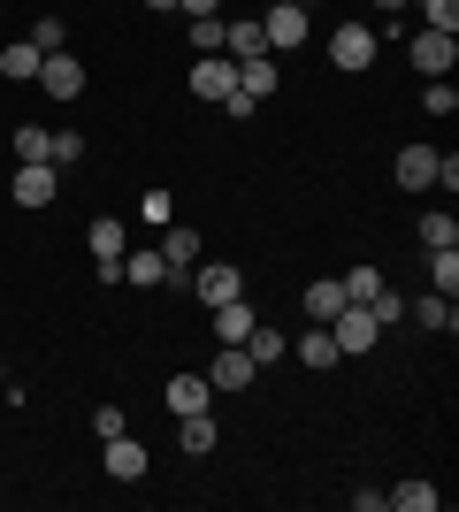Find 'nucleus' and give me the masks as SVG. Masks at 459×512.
Segmentation results:
<instances>
[{"mask_svg":"<svg viewBox=\"0 0 459 512\" xmlns=\"http://www.w3.org/2000/svg\"><path fill=\"white\" fill-rule=\"evenodd\" d=\"M383 62V39H375V23H337L329 31V69H345V77H360V69Z\"/></svg>","mask_w":459,"mask_h":512,"instance_id":"1","label":"nucleus"},{"mask_svg":"<svg viewBox=\"0 0 459 512\" xmlns=\"http://www.w3.org/2000/svg\"><path fill=\"white\" fill-rule=\"evenodd\" d=\"M322 329H329V337H337V352H345V360H360V352H375V337H383V321H375L368 306H352V299L337 306V314H329Z\"/></svg>","mask_w":459,"mask_h":512,"instance_id":"2","label":"nucleus"},{"mask_svg":"<svg viewBox=\"0 0 459 512\" xmlns=\"http://www.w3.org/2000/svg\"><path fill=\"white\" fill-rule=\"evenodd\" d=\"M406 62H414L421 77H452V62H459V31H429V23H421L414 39H406Z\"/></svg>","mask_w":459,"mask_h":512,"instance_id":"3","label":"nucleus"},{"mask_svg":"<svg viewBox=\"0 0 459 512\" xmlns=\"http://www.w3.org/2000/svg\"><path fill=\"white\" fill-rule=\"evenodd\" d=\"M306 31H314L306 0H276V8L261 16V39H268V54H291V46H306Z\"/></svg>","mask_w":459,"mask_h":512,"instance_id":"4","label":"nucleus"},{"mask_svg":"<svg viewBox=\"0 0 459 512\" xmlns=\"http://www.w3.org/2000/svg\"><path fill=\"white\" fill-rule=\"evenodd\" d=\"M31 85H39L46 100H77V92H85V62L62 46V54H46V62H39V77H31Z\"/></svg>","mask_w":459,"mask_h":512,"instance_id":"5","label":"nucleus"},{"mask_svg":"<svg viewBox=\"0 0 459 512\" xmlns=\"http://www.w3.org/2000/svg\"><path fill=\"white\" fill-rule=\"evenodd\" d=\"M16 207H54V192H62V169L54 161H16Z\"/></svg>","mask_w":459,"mask_h":512,"instance_id":"6","label":"nucleus"},{"mask_svg":"<svg viewBox=\"0 0 459 512\" xmlns=\"http://www.w3.org/2000/svg\"><path fill=\"white\" fill-rule=\"evenodd\" d=\"M230 92H238V62H230V54H199L192 62V100H230Z\"/></svg>","mask_w":459,"mask_h":512,"instance_id":"7","label":"nucleus"},{"mask_svg":"<svg viewBox=\"0 0 459 512\" xmlns=\"http://www.w3.org/2000/svg\"><path fill=\"white\" fill-rule=\"evenodd\" d=\"M253 375H261V367H253L245 344H222L215 360H207V383H215V390H253Z\"/></svg>","mask_w":459,"mask_h":512,"instance_id":"8","label":"nucleus"},{"mask_svg":"<svg viewBox=\"0 0 459 512\" xmlns=\"http://www.w3.org/2000/svg\"><path fill=\"white\" fill-rule=\"evenodd\" d=\"M169 413L184 421V413H207V398H215V383H207V367H184V375H169Z\"/></svg>","mask_w":459,"mask_h":512,"instance_id":"9","label":"nucleus"},{"mask_svg":"<svg viewBox=\"0 0 459 512\" xmlns=\"http://www.w3.org/2000/svg\"><path fill=\"white\" fill-rule=\"evenodd\" d=\"M192 291H199V306H230V299L245 291V276L230 268V260H207V268L192 276Z\"/></svg>","mask_w":459,"mask_h":512,"instance_id":"10","label":"nucleus"},{"mask_svg":"<svg viewBox=\"0 0 459 512\" xmlns=\"http://www.w3.org/2000/svg\"><path fill=\"white\" fill-rule=\"evenodd\" d=\"M85 253L100 260V268H115V260L131 253V230H123L115 214H100V222H92V230H85Z\"/></svg>","mask_w":459,"mask_h":512,"instance_id":"11","label":"nucleus"},{"mask_svg":"<svg viewBox=\"0 0 459 512\" xmlns=\"http://www.w3.org/2000/svg\"><path fill=\"white\" fill-rule=\"evenodd\" d=\"M161 260H169V283H184V276H192V260H199V230L169 222V230H161Z\"/></svg>","mask_w":459,"mask_h":512,"instance_id":"12","label":"nucleus"},{"mask_svg":"<svg viewBox=\"0 0 459 512\" xmlns=\"http://www.w3.org/2000/svg\"><path fill=\"white\" fill-rule=\"evenodd\" d=\"M398 184L406 192H437V146H398Z\"/></svg>","mask_w":459,"mask_h":512,"instance_id":"13","label":"nucleus"},{"mask_svg":"<svg viewBox=\"0 0 459 512\" xmlns=\"http://www.w3.org/2000/svg\"><path fill=\"white\" fill-rule=\"evenodd\" d=\"M146 467H153V459H146V444H138L131 428H123V436H108V474H115V482H138Z\"/></svg>","mask_w":459,"mask_h":512,"instance_id":"14","label":"nucleus"},{"mask_svg":"<svg viewBox=\"0 0 459 512\" xmlns=\"http://www.w3.org/2000/svg\"><path fill=\"white\" fill-rule=\"evenodd\" d=\"M215 436H222V428L207 421V413H184V421H176V451H184V459H207Z\"/></svg>","mask_w":459,"mask_h":512,"instance_id":"15","label":"nucleus"},{"mask_svg":"<svg viewBox=\"0 0 459 512\" xmlns=\"http://www.w3.org/2000/svg\"><path fill=\"white\" fill-rule=\"evenodd\" d=\"M123 283H169V260H161V245H138V253H123Z\"/></svg>","mask_w":459,"mask_h":512,"instance_id":"16","label":"nucleus"},{"mask_svg":"<svg viewBox=\"0 0 459 512\" xmlns=\"http://www.w3.org/2000/svg\"><path fill=\"white\" fill-rule=\"evenodd\" d=\"M222 54H230V62H261V54H268L261 23H222Z\"/></svg>","mask_w":459,"mask_h":512,"instance_id":"17","label":"nucleus"},{"mask_svg":"<svg viewBox=\"0 0 459 512\" xmlns=\"http://www.w3.org/2000/svg\"><path fill=\"white\" fill-rule=\"evenodd\" d=\"M253 321H261V314H253V306H245V291H238L230 306H215V337H222V344H245V337H253Z\"/></svg>","mask_w":459,"mask_h":512,"instance_id":"18","label":"nucleus"},{"mask_svg":"<svg viewBox=\"0 0 459 512\" xmlns=\"http://www.w3.org/2000/svg\"><path fill=\"white\" fill-rule=\"evenodd\" d=\"M39 62H46V54H39V46H31V39L0 46V77H8V85H31V77H39Z\"/></svg>","mask_w":459,"mask_h":512,"instance_id":"19","label":"nucleus"},{"mask_svg":"<svg viewBox=\"0 0 459 512\" xmlns=\"http://www.w3.org/2000/svg\"><path fill=\"white\" fill-rule=\"evenodd\" d=\"M306 321H329V314H337V306H345V283H337V276H314V283H306Z\"/></svg>","mask_w":459,"mask_h":512,"instance_id":"20","label":"nucleus"},{"mask_svg":"<svg viewBox=\"0 0 459 512\" xmlns=\"http://www.w3.org/2000/svg\"><path fill=\"white\" fill-rule=\"evenodd\" d=\"M383 505H398V512H437L444 490H437V482H398V490H383Z\"/></svg>","mask_w":459,"mask_h":512,"instance_id":"21","label":"nucleus"},{"mask_svg":"<svg viewBox=\"0 0 459 512\" xmlns=\"http://www.w3.org/2000/svg\"><path fill=\"white\" fill-rule=\"evenodd\" d=\"M414 321H421V329H444V337H452V329H459V306L444 299V291H429V299H414Z\"/></svg>","mask_w":459,"mask_h":512,"instance_id":"22","label":"nucleus"},{"mask_svg":"<svg viewBox=\"0 0 459 512\" xmlns=\"http://www.w3.org/2000/svg\"><path fill=\"white\" fill-rule=\"evenodd\" d=\"M245 352H253V367H268V360H284V352H291V337H284V329H268V321H253Z\"/></svg>","mask_w":459,"mask_h":512,"instance_id":"23","label":"nucleus"},{"mask_svg":"<svg viewBox=\"0 0 459 512\" xmlns=\"http://www.w3.org/2000/svg\"><path fill=\"white\" fill-rule=\"evenodd\" d=\"M299 360H306V367H337V360H345V352H337V337H329L322 321H314V329H306V337H299Z\"/></svg>","mask_w":459,"mask_h":512,"instance_id":"24","label":"nucleus"},{"mask_svg":"<svg viewBox=\"0 0 459 512\" xmlns=\"http://www.w3.org/2000/svg\"><path fill=\"white\" fill-rule=\"evenodd\" d=\"M238 92L245 100H268V92H276V62H268V54L261 62H238Z\"/></svg>","mask_w":459,"mask_h":512,"instance_id":"25","label":"nucleus"},{"mask_svg":"<svg viewBox=\"0 0 459 512\" xmlns=\"http://www.w3.org/2000/svg\"><path fill=\"white\" fill-rule=\"evenodd\" d=\"M337 283H345V299H352V306H375L383 291H391V283L375 276V268H352V276H337Z\"/></svg>","mask_w":459,"mask_h":512,"instance_id":"26","label":"nucleus"},{"mask_svg":"<svg viewBox=\"0 0 459 512\" xmlns=\"http://www.w3.org/2000/svg\"><path fill=\"white\" fill-rule=\"evenodd\" d=\"M429 283H437L444 299H459V245H444V253H429Z\"/></svg>","mask_w":459,"mask_h":512,"instance_id":"27","label":"nucleus"},{"mask_svg":"<svg viewBox=\"0 0 459 512\" xmlns=\"http://www.w3.org/2000/svg\"><path fill=\"white\" fill-rule=\"evenodd\" d=\"M421 245H429V253L459 245V222H452V214H421Z\"/></svg>","mask_w":459,"mask_h":512,"instance_id":"28","label":"nucleus"},{"mask_svg":"<svg viewBox=\"0 0 459 512\" xmlns=\"http://www.w3.org/2000/svg\"><path fill=\"white\" fill-rule=\"evenodd\" d=\"M46 146H54V130H39V123H16V161H46Z\"/></svg>","mask_w":459,"mask_h":512,"instance_id":"29","label":"nucleus"},{"mask_svg":"<svg viewBox=\"0 0 459 512\" xmlns=\"http://www.w3.org/2000/svg\"><path fill=\"white\" fill-rule=\"evenodd\" d=\"M46 161H54V169H77V161H85V138H77V130H54Z\"/></svg>","mask_w":459,"mask_h":512,"instance_id":"30","label":"nucleus"},{"mask_svg":"<svg viewBox=\"0 0 459 512\" xmlns=\"http://www.w3.org/2000/svg\"><path fill=\"white\" fill-rule=\"evenodd\" d=\"M429 31H459V0H414Z\"/></svg>","mask_w":459,"mask_h":512,"instance_id":"31","label":"nucleus"},{"mask_svg":"<svg viewBox=\"0 0 459 512\" xmlns=\"http://www.w3.org/2000/svg\"><path fill=\"white\" fill-rule=\"evenodd\" d=\"M31 46H39V54H62V46H69L62 16H39V23H31Z\"/></svg>","mask_w":459,"mask_h":512,"instance_id":"32","label":"nucleus"},{"mask_svg":"<svg viewBox=\"0 0 459 512\" xmlns=\"http://www.w3.org/2000/svg\"><path fill=\"white\" fill-rule=\"evenodd\" d=\"M192 54H222V16H192Z\"/></svg>","mask_w":459,"mask_h":512,"instance_id":"33","label":"nucleus"},{"mask_svg":"<svg viewBox=\"0 0 459 512\" xmlns=\"http://www.w3.org/2000/svg\"><path fill=\"white\" fill-rule=\"evenodd\" d=\"M421 100H429V115H452L459 92H452V77H429V92H421Z\"/></svg>","mask_w":459,"mask_h":512,"instance_id":"34","label":"nucleus"},{"mask_svg":"<svg viewBox=\"0 0 459 512\" xmlns=\"http://www.w3.org/2000/svg\"><path fill=\"white\" fill-rule=\"evenodd\" d=\"M123 428H131V421H123V406H100V413H92V436H100V444H108V436H123Z\"/></svg>","mask_w":459,"mask_h":512,"instance_id":"35","label":"nucleus"},{"mask_svg":"<svg viewBox=\"0 0 459 512\" xmlns=\"http://www.w3.org/2000/svg\"><path fill=\"white\" fill-rule=\"evenodd\" d=\"M138 214H146V222H161V230H169V192H146V199H138Z\"/></svg>","mask_w":459,"mask_h":512,"instance_id":"36","label":"nucleus"},{"mask_svg":"<svg viewBox=\"0 0 459 512\" xmlns=\"http://www.w3.org/2000/svg\"><path fill=\"white\" fill-rule=\"evenodd\" d=\"M184 16H222V0H176Z\"/></svg>","mask_w":459,"mask_h":512,"instance_id":"37","label":"nucleus"},{"mask_svg":"<svg viewBox=\"0 0 459 512\" xmlns=\"http://www.w3.org/2000/svg\"><path fill=\"white\" fill-rule=\"evenodd\" d=\"M138 8H153V16H161V8H176V0H138Z\"/></svg>","mask_w":459,"mask_h":512,"instance_id":"38","label":"nucleus"},{"mask_svg":"<svg viewBox=\"0 0 459 512\" xmlns=\"http://www.w3.org/2000/svg\"><path fill=\"white\" fill-rule=\"evenodd\" d=\"M375 8H383V16H398V8H406V0H375Z\"/></svg>","mask_w":459,"mask_h":512,"instance_id":"39","label":"nucleus"}]
</instances>
